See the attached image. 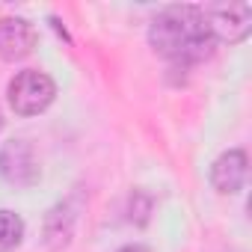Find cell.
I'll return each mask as SVG.
<instances>
[{"mask_svg": "<svg viewBox=\"0 0 252 252\" xmlns=\"http://www.w3.org/2000/svg\"><path fill=\"white\" fill-rule=\"evenodd\" d=\"M149 42L172 63H199L211 54L214 36L199 6H169L152 21Z\"/></svg>", "mask_w": 252, "mask_h": 252, "instance_id": "6da1fadb", "label": "cell"}, {"mask_svg": "<svg viewBox=\"0 0 252 252\" xmlns=\"http://www.w3.org/2000/svg\"><path fill=\"white\" fill-rule=\"evenodd\" d=\"M54 98H57V83L45 71L27 68L9 80V104L18 116H36L48 110Z\"/></svg>", "mask_w": 252, "mask_h": 252, "instance_id": "7a4b0ae2", "label": "cell"}, {"mask_svg": "<svg viewBox=\"0 0 252 252\" xmlns=\"http://www.w3.org/2000/svg\"><path fill=\"white\" fill-rule=\"evenodd\" d=\"M205 12L214 39L222 42H243L252 30V6L249 3H214Z\"/></svg>", "mask_w": 252, "mask_h": 252, "instance_id": "3957f363", "label": "cell"}, {"mask_svg": "<svg viewBox=\"0 0 252 252\" xmlns=\"http://www.w3.org/2000/svg\"><path fill=\"white\" fill-rule=\"evenodd\" d=\"M0 175L15 187H33L39 181V160L30 143L12 140L0 149Z\"/></svg>", "mask_w": 252, "mask_h": 252, "instance_id": "277c9868", "label": "cell"}, {"mask_svg": "<svg viewBox=\"0 0 252 252\" xmlns=\"http://www.w3.org/2000/svg\"><path fill=\"white\" fill-rule=\"evenodd\" d=\"M246 172H249L246 152L243 149H231V152H225V155H220L214 160V166H211V184L222 196H231V193H237L246 184Z\"/></svg>", "mask_w": 252, "mask_h": 252, "instance_id": "5b68a950", "label": "cell"}, {"mask_svg": "<svg viewBox=\"0 0 252 252\" xmlns=\"http://www.w3.org/2000/svg\"><path fill=\"white\" fill-rule=\"evenodd\" d=\"M36 48V30L24 18H3L0 21V57L15 63L33 54Z\"/></svg>", "mask_w": 252, "mask_h": 252, "instance_id": "8992f818", "label": "cell"}, {"mask_svg": "<svg viewBox=\"0 0 252 252\" xmlns=\"http://www.w3.org/2000/svg\"><path fill=\"white\" fill-rule=\"evenodd\" d=\"M24 237V220L15 211H0V252H9Z\"/></svg>", "mask_w": 252, "mask_h": 252, "instance_id": "52a82bcc", "label": "cell"}, {"mask_svg": "<svg viewBox=\"0 0 252 252\" xmlns=\"http://www.w3.org/2000/svg\"><path fill=\"white\" fill-rule=\"evenodd\" d=\"M119 252H152L149 246H143V243H128V246H122Z\"/></svg>", "mask_w": 252, "mask_h": 252, "instance_id": "ba28073f", "label": "cell"}, {"mask_svg": "<svg viewBox=\"0 0 252 252\" xmlns=\"http://www.w3.org/2000/svg\"><path fill=\"white\" fill-rule=\"evenodd\" d=\"M0 128H3V113H0Z\"/></svg>", "mask_w": 252, "mask_h": 252, "instance_id": "9c48e42d", "label": "cell"}]
</instances>
